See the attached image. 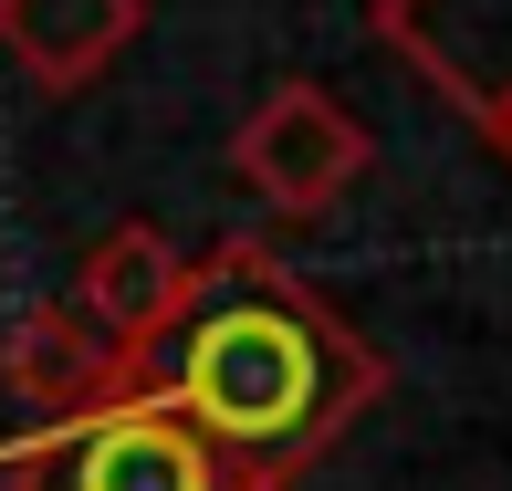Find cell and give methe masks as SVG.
I'll use <instances>...</instances> for the list:
<instances>
[{
    "mask_svg": "<svg viewBox=\"0 0 512 491\" xmlns=\"http://www.w3.org/2000/svg\"><path fill=\"white\" fill-rule=\"evenodd\" d=\"M0 387H11L32 418H84V408H105V397L147 387V356L115 345L74 293H53V303H32V314L11 324V345H0Z\"/></svg>",
    "mask_w": 512,
    "mask_h": 491,
    "instance_id": "4",
    "label": "cell"
},
{
    "mask_svg": "<svg viewBox=\"0 0 512 491\" xmlns=\"http://www.w3.org/2000/svg\"><path fill=\"white\" fill-rule=\"evenodd\" d=\"M471 126H481V136H492V147H502V168H512V74H502V84H492V95H481V105H471Z\"/></svg>",
    "mask_w": 512,
    "mask_h": 491,
    "instance_id": "7",
    "label": "cell"
},
{
    "mask_svg": "<svg viewBox=\"0 0 512 491\" xmlns=\"http://www.w3.org/2000/svg\"><path fill=\"white\" fill-rule=\"evenodd\" d=\"M366 157H377L366 126L324 95V84H304V74H283L241 126H230V178H241L272 220H324V209L366 178Z\"/></svg>",
    "mask_w": 512,
    "mask_h": 491,
    "instance_id": "2",
    "label": "cell"
},
{
    "mask_svg": "<svg viewBox=\"0 0 512 491\" xmlns=\"http://www.w3.org/2000/svg\"><path fill=\"white\" fill-rule=\"evenodd\" d=\"M147 397L199 429L241 491H283L387 397V356L262 241H220L147 345Z\"/></svg>",
    "mask_w": 512,
    "mask_h": 491,
    "instance_id": "1",
    "label": "cell"
},
{
    "mask_svg": "<svg viewBox=\"0 0 512 491\" xmlns=\"http://www.w3.org/2000/svg\"><path fill=\"white\" fill-rule=\"evenodd\" d=\"M189 283H199V262H189V251H178L157 220H115V230H95V241H84L74 303L105 324L115 345H136V356H147V345L168 335V314L189 303Z\"/></svg>",
    "mask_w": 512,
    "mask_h": 491,
    "instance_id": "6",
    "label": "cell"
},
{
    "mask_svg": "<svg viewBox=\"0 0 512 491\" xmlns=\"http://www.w3.org/2000/svg\"><path fill=\"white\" fill-rule=\"evenodd\" d=\"M147 32V0H0V53L32 95H84Z\"/></svg>",
    "mask_w": 512,
    "mask_h": 491,
    "instance_id": "5",
    "label": "cell"
},
{
    "mask_svg": "<svg viewBox=\"0 0 512 491\" xmlns=\"http://www.w3.org/2000/svg\"><path fill=\"white\" fill-rule=\"evenodd\" d=\"M42 491H241V481L220 471V450L199 429H178L147 387H126L84 418H53Z\"/></svg>",
    "mask_w": 512,
    "mask_h": 491,
    "instance_id": "3",
    "label": "cell"
}]
</instances>
